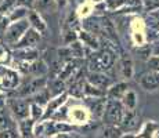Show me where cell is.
Returning <instances> with one entry per match:
<instances>
[{
	"label": "cell",
	"mask_w": 159,
	"mask_h": 138,
	"mask_svg": "<svg viewBox=\"0 0 159 138\" xmlns=\"http://www.w3.org/2000/svg\"><path fill=\"white\" fill-rule=\"evenodd\" d=\"M115 62V55L108 50H100L90 55L89 58V66L91 72H100L111 69Z\"/></svg>",
	"instance_id": "cell-1"
},
{
	"label": "cell",
	"mask_w": 159,
	"mask_h": 138,
	"mask_svg": "<svg viewBox=\"0 0 159 138\" xmlns=\"http://www.w3.org/2000/svg\"><path fill=\"white\" fill-rule=\"evenodd\" d=\"M123 116V105L118 100L105 101V108L102 113V120L107 126H118L122 122Z\"/></svg>",
	"instance_id": "cell-2"
},
{
	"label": "cell",
	"mask_w": 159,
	"mask_h": 138,
	"mask_svg": "<svg viewBox=\"0 0 159 138\" xmlns=\"http://www.w3.org/2000/svg\"><path fill=\"white\" fill-rule=\"evenodd\" d=\"M28 26H29V22L25 20H21L18 22L13 24L11 26H8V29L4 33V42L8 46L18 44V40L25 35V32L28 30Z\"/></svg>",
	"instance_id": "cell-3"
},
{
	"label": "cell",
	"mask_w": 159,
	"mask_h": 138,
	"mask_svg": "<svg viewBox=\"0 0 159 138\" xmlns=\"http://www.w3.org/2000/svg\"><path fill=\"white\" fill-rule=\"evenodd\" d=\"M46 86V79L42 76V78H33L30 79L29 82L24 83L20 88L17 90V97L22 98V97H28L32 96V94H36L38 91H40Z\"/></svg>",
	"instance_id": "cell-4"
},
{
	"label": "cell",
	"mask_w": 159,
	"mask_h": 138,
	"mask_svg": "<svg viewBox=\"0 0 159 138\" xmlns=\"http://www.w3.org/2000/svg\"><path fill=\"white\" fill-rule=\"evenodd\" d=\"M10 106H11L14 116L17 119H20V120H25L30 113L29 102L26 100H22V98H15V100H13Z\"/></svg>",
	"instance_id": "cell-5"
},
{
	"label": "cell",
	"mask_w": 159,
	"mask_h": 138,
	"mask_svg": "<svg viewBox=\"0 0 159 138\" xmlns=\"http://www.w3.org/2000/svg\"><path fill=\"white\" fill-rule=\"evenodd\" d=\"M140 124V118L137 115L136 110H126L123 112V116H122V122L120 126L125 131H133L139 127Z\"/></svg>",
	"instance_id": "cell-6"
},
{
	"label": "cell",
	"mask_w": 159,
	"mask_h": 138,
	"mask_svg": "<svg viewBox=\"0 0 159 138\" xmlns=\"http://www.w3.org/2000/svg\"><path fill=\"white\" fill-rule=\"evenodd\" d=\"M87 83L91 84L93 87L98 88V90H104L111 84V79L108 76H105L104 73L100 72H90L87 76Z\"/></svg>",
	"instance_id": "cell-7"
},
{
	"label": "cell",
	"mask_w": 159,
	"mask_h": 138,
	"mask_svg": "<svg viewBox=\"0 0 159 138\" xmlns=\"http://www.w3.org/2000/svg\"><path fill=\"white\" fill-rule=\"evenodd\" d=\"M141 87L147 91H154L159 87V72L158 70H151V72L145 73L140 80Z\"/></svg>",
	"instance_id": "cell-8"
},
{
	"label": "cell",
	"mask_w": 159,
	"mask_h": 138,
	"mask_svg": "<svg viewBox=\"0 0 159 138\" xmlns=\"http://www.w3.org/2000/svg\"><path fill=\"white\" fill-rule=\"evenodd\" d=\"M39 40H40L39 33L36 32L35 29H28L25 32V35L22 36L21 42L17 44V47H20V48H32L38 44Z\"/></svg>",
	"instance_id": "cell-9"
},
{
	"label": "cell",
	"mask_w": 159,
	"mask_h": 138,
	"mask_svg": "<svg viewBox=\"0 0 159 138\" xmlns=\"http://www.w3.org/2000/svg\"><path fill=\"white\" fill-rule=\"evenodd\" d=\"M0 76H2L3 86H4L6 88H8V90L17 87L18 82H20V78H18L17 73L13 72V70H10V69L3 68V66H0Z\"/></svg>",
	"instance_id": "cell-10"
},
{
	"label": "cell",
	"mask_w": 159,
	"mask_h": 138,
	"mask_svg": "<svg viewBox=\"0 0 159 138\" xmlns=\"http://www.w3.org/2000/svg\"><path fill=\"white\" fill-rule=\"evenodd\" d=\"M122 130L116 126H104L100 130H97L96 138H120Z\"/></svg>",
	"instance_id": "cell-11"
},
{
	"label": "cell",
	"mask_w": 159,
	"mask_h": 138,
	"mask_svg": "<svg viewBox=\"0 0 159 138\" xmlns=\"http://www.w3.org/2000/svg\"><path fill=\"white\" fill-rule=\"evenodd\" d=\"M100 33H102L107 39H112L116 40V33H115V28L112 25V22L108 18L102 17L100 18Z\"/></svg>",
	"instance_id": "cell-12"
},
{
	"label": "cell",
	"mask_w": 159,
	"mask_h": 138,
	"mask_svg": "<svg viewBox=\"0 0 159 138\" xmlns=\"http://www.w3.org/2000/svg\"><path fill=\"white\" fill-rule=\"evenodd\" d=\"M127 91V84L126 83H118V84L112 86L108 90V98L109 100H119L125 96Z\"/></svg>",
	"instance_id": "cell-13"
},
{
	"label": "cell",
	"mask_w": 159,
	"mask_h": 138,
	"mask_svg": "<svg viewBox=\"0 0 159 138\" xmlns=\"http://www.w3.org/2000/svg\"><path fill=\"white\" fill-rule=\"evenodd\" d=\"M120 72L123 78L130 79L133 76V61L129 55H123L120 60Z\"/></svg>",
	"instance_id": "cell-14"
},
{
	"label": "cell",
	"mask_w": 159,
	"mask_h": 138,
	"mask_svg": "<svg viewBox=\"0 0 159 138\" xmlns=\"http://www.w3.org/2000/svg\"><path fill=\"white\" fill-rule=\"evenodd\" d=\"M35 4L36 8L43 13H53L57 8L56 0H35Z\"/></svg>",
	"instance_id": "cell-15"
},
{
	"label": "cell",
	"mask_w": 159,
	"mask_h": 138,
	"mask_svg": "<svg viewBox=\"0 0 159 138\" xmlns=\"http://www.w3.org/2000/svg\"><path fill=\"white\" fill-rule=\"evenodd\" d=\"M18 128H20V134L21 138H32V133H33V122L32 120H21L20 124H18Z\"/></svg>",
	"instance_id": "cell-16"
},
{
	"label": "cell",
	"mask_w": 159,
	"mask_h": 138,
	"mask_svg": "<svg viewBox=\"0 0 159 138\" xmlns=\"http://www.w3.org/2000/svg\"><path fill=\"white\" fill-rule=\"evenodd\" d=\"M122 98H123V105L127 108V110H133L134 108H136V105H137V97H136V93H134V91L127 90Z\"/></svg>",
	"instance_id": "cell-17"
},
{
	"label": "cell",
	"mask_w": 159,
	"mask_h": 138,
	"mask_svg": "<svg viewBox=\"0 0 159 138\" xmlns=\"http://www.w3.org/2000/svg\"><path fill=\"white\" fill-rule=\"evenodd\" d=\"M47 69H48V66L46 65L43 61H38V62H35L32 66H29V72L32 73V75H35L36 78H42V76L47 72Z\"/></svg>",
	"instance_id": "cell-18"
},
{
	"label": "cell",
	"mask_w": 159,
	"mask_h": 138,
	"mask_svg": "<svg viewBox=\"0 0 159 138\" xmlns=\"http://www.w3.org/2000/svg\"><path fill=\"white\" fill-rule=\"evenodd\" d=\"M65 98H66V96H65V94H62V96L57 97L56 100H50V104H48V106H47V112H46L44 118H48L50 115H53V113L57 110L58 106H60L61 104L65 101Z\"/></svg>",
	"instance_id": "cell-19"
},
{
	"label": "cell",
	"mask_w": 159,
	"mask_h": 138,
	"mask_svg": "<svg viewBox=\"0 0 159 138\" xmlns=\"http://www.w3.org/2000/svg\"><path fill=\"white\" fill-rule=\"evenodd\" d=\"M38 55H39V53L36 50H32V48H22L21 51L15 53V58H20V60H24V61H30V60H35Z\"/></svg>",
	"instance_id": "cell-20"
},
{
	"label": "cell",
	"mask_w": 159,
	"mask_h": 138,
	"mask_svg": "<svg viewBox=\"0 0 159 138\" xmlns=\"http://www.w3.org/2000/svg\"><path fill=\"white\" fill-rule=\"evenodd\" d=\"M29 22H32V25L36 28V29H39L40 32H44L46 30V25H44V22L42 21V18L39 17V14L38 13H30L29 14Z\"/></svg>",
	"instance_id": "cell-21"
},
{
	"label": "cell",
	"mask_w": 159,
	"mask_h": 138,
	"mask_svg": "<svg viewBox=\"0 0 159 138\" xmlns=\"http://www.w3.org/2000/svg\"><path fill=\"white\" fill-rule=\"evenodd\" d=\"M104 108H105V100H96L94 98V104L91 105V110L97 118L101 119L102 113H104Z\"/></svg>",
	"instance_id": "cell-22"
},
{
	"label": "cell",
	"mask_w": 159,
	"mask_h": 138,
	"mask_svg": "<svg viewBox=\"0 0 159 138\" xmlns=\"http://www.w3.org/2000/svg\"><path fill=\"white\" fill-rule=\"evenodd\" d=\"M82 39H83V42L86 43V44H89L90 47L93 48H98V42H97V39L94 38V35H91V33H82Z\"/></svg>",
	"instance_id": "cell-23"
},
{
	"label": "cell",
	"mask_w": 159,
	"mask_h": 138,
	"mask_svg": "<svg viewBox=\"0 0 159 138\" xmlns=\"http://www.w3.org/2000/svg\"><path fill=\"white\" fill-rule=\"evenodd\" d=\"M64 91V83L61 82V79H58L51 84V90H48V94L50 96H58Z\"/></svg>",
	"instance_id": "cell-24"
},
{
	"label": "cell",
	"mask_w": 159,
	"mask_h": 138,
	"mask_svg": "<svg viewBox=\"0 0 159 138\" xmlns=\"http://www.w3.org/2000/svg\"><path fill=\"white\" fill-rule=\"evenodd\" d=\"M83 94H89V96H96V97H100V96H102V90H98V88L93 87L91 84H89V83H86V84L83 86Z\"/></svg>",
	"instance_id": "cell-25"
},
{
	"label": "cell",
	"mask_w": 159,
	"mask_h": 138,
	"mask_svg": "<svg viewBox=\"0 0 159 138\" xmlns=\"http://www.w3.org/2000/svg\"><path fill=\"white\" fill-rule=\"evenodd\" d=\"M136 53L139 54V57L141 58V60H149V58H151L152 51H151V47H149V46H144V47L137 48Z\"/></svg>",
	"instance_id": "cell-26"
},
{
	"label": "cell",
	"mask_w": 159,
	"mask_h": 138,
	"mask_svg": "<svg viewBox=\"0 0 159 138\" xmlns=\"http://www.w3.org/2000/svg\"><path fill=\"white\" fill-rule=\"evenodd\" d=\"M71 94L75 97H83V83L82 82H76L72 84L71 87Z\"/></svg>",
	"instance_id": "cell-27"
},
{
	"label": "cell",
	"mask_w": 159,
	"mask_h": 138,
	"mask_svg": "<svg viewBox=\"0 0 159 138\" xmlns=\"http://www.w3.org/2000/svg\"><path fill=\"white\" fill-rule=\"evenodd\" d=\"M69 50H71V54L75 55V57H83V47L80 46V43H78V42L72 43Z\"/></svg>",
	"instance_id": "cell-28"
},
{
	"label": "cell",
	"mask_w": 159,
	"mask_h": 138,
	"mask_svg": "<svg viewBox=\"0 0 159 138\" xmlns=\"http://www.w3.org/2000/svg\"><path fill=\"white\" fill-rule=\"evenodd\" d=\"M48 96H50V94H48L46 90H40V91H38V93H36L35 101L39 104V105H40V104H46V102H47V100H48Z\"/></svg>",
	"instance_id": "cell-29"
},
{
	"label": "cell",
	"mask_w": 159,
	"mask_h": 138,
	"mask_svg": "<svg viewBox=\"0 0 159 138\" xmlns=\"http://www.w3.org/2000/svg\"><path fill=\"white\" fill-rule=\"evenodd\" d=\"M0 138H18V134L13 128H6L0 131Z\"/></svg>",
	"instance_id": "cell-30"
},
{
	"label": "cell",
	"mask_w": 159,
	"mask_h": 138,
	"mask_svg": "<svg viewBox=\"0 0 159 138\" xmlns=\"http://www.w3.org/2000/svg\"><path fill=\"white\" fill-rule=\"evenodd\" d=\"M6 128H10V122H8L7 116L4 113L0 112V131L6 130Z\"/></svg>",
	"instance_id": "cell-31"
},
{
	"label": "cell",
	"mask_w": 159,
	"mask_h": 138,
	"mask_svg": "<svg viewBox=\"0 0 159 138\" xmlns=\"http://www.w3.org/2000/svg\"><path fill=\"white\" fill-rule=\"evenodd\" d=\"M30 109H32V116H33V120H38V119L42 116V109H40V106H39L38 104H33V105L30 106Z\"/></svg>",
	"instance_id": "cell-32"
},
{
	"label": "cell",
	"mask_w": 159,
	"mask_h": 138,
	"mask_svg": "<svg viewBox=\"0 0 159 138\" xmlns=\"http://www.w3.org/2000/svg\"><path fill=\"white\" fill-rule=\"evenodd\" d=\"M149 66L152 68V70H158L159 72V57H152L148 60Z\"/></svg>",
	"instance_id": "cell-33"
},
{
	"label": "cell",
	"mask_w": 159,
	"mask_h": 138,
	"mask_svg": "<svg viewBox=\"0 0 159 138\" xmlns=\"http://www.w3.org/2000/svg\"><path fill=\"white\" fill-rule=\"evenodd\" d=\"M26 14V10L25 8H20V10H15V13L11 15V20H17V18H21L22 15Z\"/></svg>",
	"instance_id": "cell-34"
},
{
	"label": "cell",
	"mask_w": 159,
	"mask_h": 138,
	"mask_svg": "<svg viewBox=\"0 0 159 138\" xmlns=\"http://www.w3.org/2000/svg\"><path fill=\"white\" fill-rule=\"evenodd\" d=\"M151 51L154 54V57H159V42H155L154 46L151 47Z\"/></svg>",
	"instance_id": "cell-35"
},
{
	"label": "cell",
	"mask_w": 159,
	"mask_h": 138,
	"mask_svg": "<svg viewBox=\"0 0 159 138\" xmlns=\"http://www.w3.org/2000/svg\"><path fill=\"white\" fill-rule=\"evenodd\" d=\"M155 7H159V0H152L151 4H147V8H148V10H154Z\"/></svg>",
	"instance_id": "cell-36"
},
{
	"label": "cell",
	"mask_w": 159,
	"mask_h": 138,
	"mask_svg": "<svg viewBox=\"0 0 159 138\" xmlns=\"http://www.w3.org/2000/svg\"><path fill=\"white\" fill-rule=\"evenodd\" d=\"M20 4H26V6H32V3H35V0H20Z\"/></svg>",
	"instance_id": "cell-37"
},
{
	"label": "cell",
	"mask_w": 159,
	"mask_h": 138,
	"mask_svg": "<svg viewBox=\"0 0 159 138\" xmlns=\"http://www.w3.org/2000/svg\"><path fill=\"white\" fill-rule=\"evenodd\" d=\"M57 3V7H64L66 4V0H56Z\"/></svg>",
	"instance_id": "cell-38"
},
{
	"label": "cell",
	"mask_w": 159,
	"mask_h": 138,
	"mask_svg": "<svg viewBox=\"0 0 159 138\" xmlns=\"http://www.w3.org/2000/svg\"><path fill=\"white\" fill-rule=\"evenodd\" d=\"M120 138H136V137H134L133 134H126V136H122Z\"/></svg>",
	"instance_id": "cell-39"
},
{
	"label": "cell",
	"mask_w": 159,
	"mask_h": 138,
	"mask_svg": "<svg viewBox=\"0 0 159 138\" xmlns=\"http://www.w3.org/2000/svg\"><path fill=\"white\" fill-rule=\"evenodd\" d=\"M73 138H82V137H79V136H73Z\"/></svg>",
	"instance_id": "cell-40"
},
{
	"label": "cell",
	"mask_w": 159,
	"mask_h": 138,
	"mask_svg": "<svg viewBox=\"0 0 159 138\" xmlns=\"http://www.w3.org/2000/svg\"><path fill=\"white\" fill-rule=\"evenodd\" d=\"M0 21H3V17H2V14H0Z\"/></svg>",
	"instance_id": "cell-41"
},
{
	"label": "cell",
	"mask_w": 159,
	"mask_h": 138,
	"mask_svg": "<svg viewBox=\"0 0 159 138\" xmlns=\"http://www.w3.org/2000/svg\"><path fill=\"white\" fill-rule=\"evenodd\" d=\"M39 138H50V137H39Z\"/></svg>",
	"instance_id": "cell-42"
},
{
	"label": "cell",
	"mask_w": 159,
	"mask_h": 138,
	"mask_svg": "<svg viewBox=\"0 0 159 138\" xmlns=\"http://www.w3.org/2000/svg\"><path fill=\"white\" fill-rule=\"evenodd\" d=\"M157 138H159V136H158V137H157Z\"/></svg>",
	"instance_id": "cell-43"
},
{
	"label": "cell",
	"mask_w": 159,
	"mask_h": 138,
	"mask_svg": "<svg viewBox=\"0 0 159 138\" xmlns=\"http://www.w3.org/2000/svg\"><path fill=\"white\" fill-rule=\"evenodd\" d=\"M0 88H2V87H0Z\"/></svg>",
	"instance_id": "cell-44"
}]
</instances>
